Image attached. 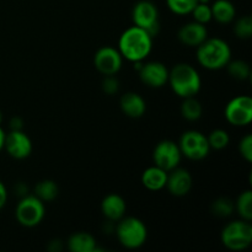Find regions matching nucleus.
I'll use <instances>...</instances> for the list:
<instances>
[{
    "label": "nucleus",
    "instance_id": "1",
    "mask_svg": "<svg viewBox=\"0 0 252 252\" xmlns=\"http://www.w3.org/2000/svg\"><path fill=\"white\" fill-rule=\"evenodd\" d=\"M153 48V37L145 30L132 26L126 30L118 39V51L127 61L137 63L150 54Z\"/></svg>",
    "mask_w": 252,
    "mask_h": 252
},
{
    "label": "nucleus",
    "instance_id": "2",
    "mask_svg": "<svg viewBox=\"0 0 252 252\" xmlns=\"http://www.w3.org/2000/svg\"><path fill=\"white\" fill-rule=\"evenodd\" d=\"M167 83L172 91L182 98L197 95L201 90L202 80L196 68L189 63H179L169 71Z\"/></svg>",
    "mask_w": 252,
    "mask_h": 252
},
{
    "label": "nucleus",
    "instance_id": "3",
    "mask_svg": "<svg viewBox=\"0 0 252 252\" xmlns=\"http://www.w3.org/2000/svg\"><path fill=\"white\" fill-rule=\"evenodd\" d=\"M197 61L203 68L219 70L231 61L230 46L221 38H207L197 47Z\"/></svg>",
    "mask_w": 252,
    "mask_h": 252
},
{
    "label": "nucleus",
    "instance_id": "4",
    "mask_svg": "<svg viewBox=\"0 0 252 252\" xmlns=\"http://www.w3.org/2000/svg\"><path fill=\"white\" fill-rule=\"evenodd\" d=\"M116 235L121 245L129 250H135L143 246L147 241L148 230L145 224L134 217L120 219L116 226Z\"/></svg>",
    "mask_w": 252,
    "mask_h": 252
},
{
    "label": "nucleus",
    "instance_id": "5",
    "mask_svg": "<svg viewBox=\"0 0 252 252\" xmlns=\"http://www.w3.org/2000/svg\"><path fill=\"white\" fill-rule=\"evenodd\" d=\"M221 243L231 251H243L252 243V226L248 220H234L221 230Z\"/></svg>",
    "mask_w": 252,
    "mask_h": 252
},
{
    "label": "nucleus",
    "instance_id": "6",
    "mask_svg": "<svg viewBox=\"0 0 252 252\" xmlns=\"http://www.w3.org/2000/svg\"><path fill=\"white\" fill-rule=\"evenodd\" d=\"M179 147L184 157H186L187 159L194 160V161L206 159L211 152L208 139L203 133L198 132V130L185 132L180 138Z\"/></svg>",
    "mask_w": 252,
    "mask_h": 252
},
{
    "label": "nucleus",
    "instance_id": "7",
    "mask_svg": "<svg viewBox=\"0 0 252 252\" xmlns=\"http://www.w3.org/2000/svg\"><path fill=\"white\" fill-rule=\"evenodd\" d=\"M44 214L46 209L43 202L36 196H25L19 202L15 211L17 221L26 228H33L38 225L43 220Z\"/></svg>",
    "mask_w": 252,
    "mask_h": 252
},
{
    "label": "nucleus",
    "instance_id": "8",
    "mask_svg": "<svg viewBox=\"0 0 252 252\" xmlns=\"http://www.w3.org/2000/svg\"><path fill=\"white\" fill-rule=\"evenodd\" d=\"M132 19L135 26L145 30L152 37L159 31V11L157 5L149 0H140L134 5Z\"/></svg>",
    "mask_w": 252,
    "mask_h": 252
},
{
    "label": "nucleus",
    "instance_id": "9",
    "mask_svg": "<svg viewBox=\"0 0 252 252\" xmlns=\"http://www.w3.org/2000/svg\"><path fill=\"white\" fill-rule=\"evenodd\" d=\"M226 121L235 127H244L252 121V98L250 96H236L231 98L224 110Z\"/></svg>",
    "mask_w": 252,
    "mask_h": 252
},
{
    "label": "nucleus",
    "instance_id": "10",
    "mask_svg": "<svg viewBox=\"0 0 252 252\" xmlns=\"http://www.w3.org/2000/svg\"><path fill=\"white\" fill-rule=\"evenodd\" d=\"M181 157L182 154L179 144L167 139L158 143L153 152V160H154L155 165L167 172L179 166Z\"/></svg>",
    "mask_w": 252,
    "mask_h": 252
},
{
    "label": "nucleus",
    "instance_id": "11",
    "mask_svg": "<svg viewBox=\"0 0 252 252\" xmlns=\"http://www.w3.org/2000/svg\"><path fill=\"white\" fill-rule=\"evenodd\" d=\"M123 57L120 51L113 47L105 46L98 49L94 57L95 68L102 75H115L122 68Z\"/></svg>",
    "mask_w": 252,
    "mask_h": 252
},
{
    "label": "nucleus",
    "instance_id": "12",
    "mask_svg": "<svg viewBox=\"0 0 252 252\" xmlns=\"http://www.w3.org/2000/svg\"><path fill=\"white\" fill-rule=\"evenodd\" d=\"M4 148L10 157L21 160L31 154L32 142L22 130H11L9 134H5Z\"/></svg>",
    "mask_w": 252,
    "mask_h": 252
},
{
    "label": "nucleus",
    "instance_id": "13",
    "mask_svg": "<svg viewBox=\"0 0 252 252\" xmlns=\"http://www.w3.org/2000/svg\"><path fill=\"white\" fill-rule=\"evenodd\" d=\"M139 78L149 88H162L169 80V70L160 62H149L139 68Z\"/></svg>",
    "mask_w": 252,
    "mask_h": 252
},
{
    "label": "nucleus",
    "instance_id": "14",
    "mask_svg": "<svg viewBox=\"0 0 252 252\" xmlns=\"http://www.w3.org/2000/svg\"><path fill=\"white\" fill-rule=\"evenodd\" d=\"M193 180L191 174L186 169H176L171 170L170 174H167L166 186L170 193L176 197H184L191 191Z\"/></svg>",
    "mask_w": 252,
    "mask_h": 252
},
{
    "label": "nucleus",
    "instance_id": "15",
    "mask_svg": "<svg viewBox=\"0 0 252 252\" xmlns=\"http://www.w3.org/2000/svg\"><path fill=\"white\" fill-rule=\"evenodd\" d=\"M179 41L187 47H198L208 38V31L203 24L197 21L184 25L177 32Z\"/></svg>",
    "mask_w": 252,
    "mask_h": 252
},
{
    "label": "nucleus",
    "instance_id": "16",
    "mask_svg": "<svg viewBox=\"0 0 252 252\" xmlns=\"http://www.w3.org/2000/svg\"><path fill=\"white\" fill-rule=\"evenodd\" d=\"M127 204L117 193L107 194L101 202V212L110 221H117L125 217Z\"/></svg>",
    "mask_w": 252,
    "mask_h": 252
},
{
    "label": "nucleus",
    "instance_id": "17",
    "mask_svg": "<svg viewBox=\"0 0 252 252\" xmlns=\"http://www.w3.org/2000/svg\"><path fill=\"white\" fill-rule=\"evenodd\" d=\"M120 107L126 116L130 118H140L147 111L145 100L137 93H127L121 97Z\"/></svg>",
    "mask_w": 252,
    "mask_h": 252
},
{
    "label": "nucleus",
    "instance_id": "18",
    "mask_svg": "<svg viewBox=\"0 0 252 252\" xmlns=\"http://www.w3.org/2000/svg\"><path fill=\"white\" fill-rule=\"evenodd\" d=\"M167 171L159 166L148 167L142 175V184L149 191H160L166 186Z\"/></svg>",
    "mask_w": 252,
    "mask_h": 252
},
{
    "label": "nucleus",
    "instance_id": "19",
    "mask_svg": "<svg viewBox=\"0 0 252 252\" xmlns=\"http://www.w3.org/2000/svg\"><path fill=\"white\" fill-rule=\"evenodd\" d=\"M68 249L71 252H94L96 251V240L89 233H75L69 238Z\"/></svg>",
    "mask_w": 252,
    "mask_h": 252
},
{
    "label": "nucleus",
    "instance_id": "20",
    "mask_svg": "<svg viewBox=\"0 0 252 252\" xmlns=\"http://www.w3.org/2000/svg\"><path fill=\"white\" fill-rule=\"evenodd\" d=\"M212 16L219 24H229L235 19V6L229 0H216L211 6Z\"/></svg>",
    "mask_w": 252,
    "mask_h": 252
},
{
    "label": "nucleus",
    "instance_id": "21",
    "mask_svg": "<svg viewBox=\"0 0 252 252\" xmlns=\"http://www.w3.org/2000/svg\"><path fill=\"white\" fill-rule=\"evenodd\" d=\"M58 185L52 180H43L39 181L34 187V196L41 199L42 202H51L58 196Z\"/></svg>",
    "mask_w": 252,
    "mask_h": 252
},
{
    "label": "nucleus",
    "instance_id": "22",
    "mask_svg": "<svg viewBox=\"0 0 252 252\" xmlns=\"http://www.w3.org/2000/svg\"><path fill=\"white\" fill-rule=\"evenodd\" d=\"M202 113H203V107L201 102L194 98V96L184 98V102L181 103V115L185 120L193 122L202 117Z\"/></svg>",
    "mask_w": 252,
    "mask_h": 252
},
{
    "label": "nucleus",
    "instance_id": "23",
    "mask_svg": "<svg viewBox=\"0 0 252 252\" xmlns=\"http://www.w3.org/2000/svg\"><path fill=\"white\" fill-rule=\"evenodd\" d=\"M235 209L244 220L251 221L252 219V192L251 189L241 192L235 203Z\"/></svg>",
    "mask_w": 252,
    "mask_h": 252
},
{
    "label": "nucleus",
    "instance_id": "24",
    "mask_svg": "<svg viewBox=\"0 0 252 252\" xmlns=\"http://www.w3.org/2000/svg\"><path fill=\"white\" fill-rule=\"evenodd\" d=\"M226 68L231 78L236 80H246L251 75L250 65L245 61H230L226 64Z\"/></svg>",
    "mask_w": 252,
    "mask_h": 252
},
{
    "label": "nucleus",
    "instance_id": "25",
    "mask_svg": "<svg viewBox=\"0 0 252 252\" xmlns=\"http://www.w3.org/2000/svg\"><path fill=\"white\" fill-rule=\"evenodd\" d=\"M234 209H235V204L226 197H220L212 203V213L219 218H226V217L231 216Z\"/></svg>",
    "mask_w": 252,
    "mask_h": 252
},
{
    "label": "nucleus",
    "instance_id": "26",
    "mask_svg": "<svg viewBox=\"0 0 252 252\" xmlns=\"http://www.w3.org/2000/svg\"><path fill=\"white\" fill-rule=\"evenodd\" d=\"M209 143V147L211 149L214 150H221L224 148L228 147L229 142H230V138L226 130L224 129H214L209 133V135L207 137Z\"/></svg>",
    "mask_w": 252,
    "mask_h": 252
},
{
    "label": "nucleus",
    "instance_id": "27",
    "mask_svg": "<svg viewBox=\"0 0 252 252\" xmlns=\"http://www.w3.org/2000/svg\"><path fill=\"white\" fill-rule=\"evenodd\" d=\"M198 0H166V5L176 15L191 14Z\"/></svg>",
    "mask_w": 252,
    "mask_h": 252
},
{
    "label": "nucleus",
    "instance_id": "28",
    "mask_svg": "<svg viewBox=\"0 0 252 252\" xmlns=\"http://www.w3.org/2000/svg\"><path fill=\"white\" fill-rule=\"evenodd\" d=\"M234 32L240 39H249L252 36V19L251 16L240 17L234 25Z\"/></svg>",
    "mask_w": 252,
    "mask_h": 252
},
{
    "label": "nucleus",
    "instance_id": "29",
    "mask_svg": "<svg viewBox=\"0 0 252 252\" xmlns=\"http://www.w3.org/2000/svg\"><path fill=\"white\" fill-rule=\"evenodd\" d=\"M193 15V19L194 21L199 22V24H203L206 25L207 22L211 21L213 19L212 16V9H211V5L208 2H197V5L194 6V9L192 10L191 12Z\"/></svg>",
    "mask_w": 252,
    "mask_h": 252
},
{
    "label": "nucleus",
    "instance_id": "30",
    "mask_svg": "<svg viewBox=\"0 0 252 252\" xmlns=\"http://www.w3.org/2000/svg\"><path fill=\"white\" fill-rule=\"evenodd\" d=\"M239 153L248 162L252 161V135L246 134L239 143Z\"/></svg>",
    "mask_w": 252,
    "mask_h": 252
},
{
    "label": "nucleus",
    "instance_id": "31",
    "mask_svg": "<svg viewBox=\"0 0 252 252\" xmlns=\"http://www.w3.org/2000/svg\"><path fill=\"white\" fill-rule=\"evenodd\" d=\"M120 89V83L113 75H105V79L102 80V90L107 95H115Z\"/></svg>",
    "mask_w": 252,
    "mask_h": 252
},
{
    "label": "nucleus",
    "instance_id": "32",
    "mask_svg": "<svg viewBox=\"0 0 252 252\" xmlns=\"http://www.w3.org/2000/svg\"><path fill=\"white\" fill-rule=\"evenodd\" d=\"M6 201H7L6 187H5V185L0 181V209L5 206Z\"/></svg>",
    "mask_w": 252,
    "mask_h": 252
},
{
    "label": "nucleus",
    "instance_id": "33",
    "mask_svg": "<svg viewBox=\"0 0 252 252\" xmlns=\"http://www.w3.org/2000/svg\"><path fill=\"white\" fill-rule=\"evenodd\" d=\"M10 127H11V130H21L22 128V121L21 118L14 117L10 122Z\"/></svg>",
    "mask_w": 252,
    "mask_h": 252
},
{
    "label": "nucleus",
    "instance_id": "34",
    "mask_svg": "<svg viewBox=\"0 0 252 252\" xmlns=\"http://www.w3.org/2000/svg\"><path fill=\"white\" fill-rule=\"evenodd\" d=\"M4 143H5V133H4V130L0 128V150L4 148Z\"/></svg>",
    "mask_w": 252,
    "mask_h": 252
},
{
    "label": "nucleus",
    "instance_id": "35",
    "mask_svg": "<svg viewBox=\"0 0 252 252\" xmlns=\"http://www.w3.org/2000/svg\"><path fill=\"white\" fill-rule=\"evenodd\" d=\"M1 121H2V116H1V112H0V123H1Z\"/></svg>",
    "mask_w": 252,
    "mask_h": 252
}]
</instances>
